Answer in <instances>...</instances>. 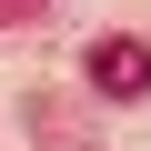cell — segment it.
<instances>
[{"instance_id": "cell-1", "label": "cell", "mask_w": 151, "mask_h": 151, "mask_svg": "<svg viewBox=\"0 0 151 151\" xmlns=\"http://www.w3.org/2000/svg\"><path fill=\"white\" fill-rule=\"evenodd\" d=\"M81 70H91L101 101H141V91H151V50H141V40H91Z\"/></svg>"}]
</instances>
